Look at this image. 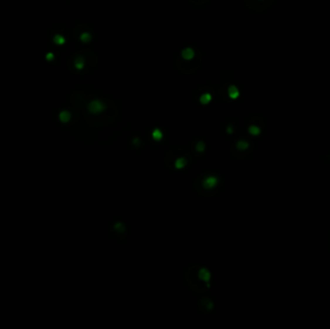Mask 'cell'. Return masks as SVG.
<instances>
[{
    "instance_id": "3957f363",
    "label": "cell",
    "mask_w": 330,
    "mask_h": 329,
    "mask_svg": "<svg viewBox=\"0 0 330 329\" xmlns=\"http://www.w3.org/2000/svg\"><path fill=\"white\" fill-rule=\"evenodd\" d=\"M198 277H199L200 280L204 281L205 283H207V287H210V277H212V275H210V272L207 270V268H201L199 273H198Z\"/></svg>"
},
{
    "instance_id": "5bb4252c",
    "label": "cell",
    "mask_w": 330,
    "mask_h": 329,
    "mask_svg": "<svg viewBox=\"0 0 330 329\" xmlns=\"http://www.w3.org/2000/svg\"><path fill=\"white\" fill-rule=\"evenodd\" d=\"M114 229L117 232H124L125 231V226L122 222H117V223L114 225Z\"/></svg>"
},
{
    "instance_id": "2e32d148",
    "label": "cell",
    "mask_w": 330,
    "mask_h": 329,
    "mask_svg": "<svg viewBox=\"0 0 330 329\" xmlns=\"http://www.w3.org/2000/svg\"><path fill=\"white\" fill-rule=\"evenodd\" d=\"M54 42L56 43V44H58V45H62V44H64V43H65V39L62 37V36L57 35V36H55V37H54Z\"/></svg>"
},
{
    "instance_id": "9a60e30c",
    "label": "cell",
    "mask_w": 330,
    "mask_h": 329,
    "mask_svg": "<svg viewBox=\"0 0 330 329\" xmlns=\"http://www.w3.org/2000/svg\"><path fill=\"white\" fill-rule=\"evenodd\" d=\"M80 40L82 42L87 43L91 40V35L89 34V33H83V34L80 36Z\"/></svg>"
},
{
    "instance_id": "30bf717a",
    "label": "cell",
    "mask_w": 330,
    "mask_h": 329,
    "mask_svg": "<svg viewBox=\"0 0 330 329\" xmlns=\"http://www.w3.org/2000/svg\"><path fill=\"white\" fill-rule=\"evenodd\" d=\"M248 147H249L248 142H246L244 140H239L237 143V148L239 150H240V151H244V150L248 149Z\"/></svg>"
},
{
    "instance_id": "7a4b0ae2",
    "label": "cell",
    "mask_w": 330,
    "mask_h": 329,
    "mask_svg": "<svg viewBox=\"0 0 330 329\" xmlns=\"http://www.w3.org/2000/svg\"><path fill=\"white\" fill-rule=\"evenodd\" d=\"M218 184V179L214 176H210V177H207L206 179L203 181V186L206 189H212L214 188Z\"/></svg>"
},
{
    "instance_id": "5b68a950",
    "label": "cell",
    "mask_w": 330,
    "mask_h": 329,
    "mask_svg": "<svg viewBox=\"0 0 330 329\" xmlns=\"http://www.w3.org/2000/svg\"><path fill=\"white\" fill-rule=\"evenodd\" d=\"M186 164H187V160L186 157H179L175 161V167L177 169H183L186 167Z\"/></svg>"
},
{
    "instance_id": "7c38bea8",
    "label": "cell",
    "mask_w": 330,
    "mask_h": 329,
    "mask_svg": "<svg viewBox=\"0 0 330 329\" xmlns=\"http://www.w3.org/2000/svg\"><path fill=\"white\" fill-rule=\"evenodd\" d=\"M74 65H75V68H76V69H81L82 68H83V66H84V60H83V58H82V57H77L76 59H75Z\"/></svg>"
},
{
    "instance_id": "ac0fdd59",
    "label": "cell",
    "mask_w": 330,
    "mask_h": 329,
    "mask_svg": "<svg viewBox=\"0 0 330 329\" xmlns=\"http://www.w3.org/2000/svg\"><path fill=\"white\" fill-rule=\"evenodd\" d=\"M227 132H228V133H233V128L231 126H229V127L227 128Z\"/></svg>"
},
{
    "instance_id": "6da1fadb",
    "label": "cell",
    "mask_w": 330,
    "mask_h": 329,
    "mask_svg": "<svg viewBox=\"0 0 330 329\" xmlns=\"http://www.w3.org/2000/svg\"><path fill=\"white\" fill-rule=\"evenodd\" d=\"M89 111L93 114H98L105 109V105L100 101H92L88 105Z\"/></svg>"
},
{
    "instance_id": "e0dca14e",
    "label": "cell",
    "mask_w": 330,
    "mask_h": 329,
    "mask_svg": "<svg viewBox=\"0 0 330 329\" xmlns=\"http://www.w3.org/2000/svg\"><path fill=\"white\" fill-rule=\"evenodd\" d=\"M133 144L134 145H139L140 144V140H139V138H134L133 139Z\"/></svg>"
},
{
    "instance_id": "ba28073f",
    "label": "cell",
    "mask_w": 330,
    "mask_h": 329,
    "mask_svg": "<svg viewBox=\"0 0 330 329\" xmlns=\"http://www.w3.org/2000/svg\"><path fill=\"white\" fill-rule=\"evenodd\" d=\"M59 118H60V121L63 123H68L71 120V114L70 112L68 111H62L59 115Z\"/></svg>"
},
{
    "instance_id": "8fae6325",
    "label": "cell",
    "mask_w": 330,
    "mask_h": 329,
    "mask_svg": "<svg viewBox=\"0 0 330 329\" xmlns=\"http://www.w3.org/2000/svg\"><path fill=\"white\" fill-rule=\"evenodd\" d=\"M248 131H249V133L251 134V135L256 136V135H259L260 134L261 129L258 127H256V126H251V127H249Z\"/></svg>"
},
{
    "instance_id": "277c9868",
    "label": "cell",
    "mask_w": 330,
    "mask_h": 329,
    "mask_svg": "<svg viewBox=\"0 0 330 329\" xmlns=\"http://www.w3.org/2000/svg\"><path fill=\"white\" fill-rule=\"evenodd\" d=\"M228 94H229V97L231 99H235L239 96V90H237V88L236 87V86L231 85L228 89Z\"/></svg>"
},
{
    "instance_id": "8992f818",
    "label": "cell",
    "mask_w": 330,
    "mask_h": 329,
    "mask_svg": "<svg viewBox=\"0 0 330 329\" xmlns=\"http://www.w3.org/2000/svg\"><path fill=\"white\" fill-rule=\"evenodd\" d=\"M181 56H183V59L186 60H190L194 57V51L192 48H186L183 49V52H181Z\"/></svg>"
},
{
    "instance_id": "4fadbf2b",
    "label": "cell",
    "mask_w": 330,
    "mask_h": 329,
    "mask_svg": "<svg viewBox=\"0 0 330 329\" xmlns=\"http://www.w3.org/2000/svg\"><path fill=\"white\" fill-rule=\"evenodd\" d=\"M205 148H206V146H205V143L200 141L198 142L196 144V151L199 152H203L205 151Z\"/></svg>"
},
{
    "instance_id": "9c48e42d",
    "label": "cell",
    "mask_w": 330,
    "mask_h": 329,
    "mask_svg": "<svg viewBox=\"0 0 330 329\" xmlns=\"http://www.w3.org/2000/svg\"><path fill=\"white\" fill-rule=\"evenodd\" d=\"M212 101V96L209 93H206V94H204L202 97L200 98V101L202 104H210V101Z\"/></svg>"
},
{
    "instance_id": "52a82bcc",
    "label": "cell",
    "mask_w": 330,
    "mask_h": 329,
    "mask_svg": "<svg viewBox=\"0 0 330 329\" xmlns=\"http://www.w3.org/2000/svg\"><path fill=\"white\" fill-rule=\"evenodd\" d=\"M152 137H153L154 140L159 141V140H161V139H162L163 134H162V132H161L160 129L156 128L153 132H152Z\"/></svg>"
}]
</instances>
